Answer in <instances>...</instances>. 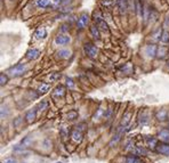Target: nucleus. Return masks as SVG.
<instances>
[{
	"mask_svg": "<svg viewBox=\"0 0 169 163\" xmlns=\"http://www.w3.org/2000/svg\"><path fill=\"white\" fill-rule=\"evenodd\" d=\"M155 151H157L159 154H161V155L169 156V143H163V141L158 143Z\"/></svg>",
	"mask_w": 169,
	"mask_h": 163,
	"instance_id": "nucleus-5",
	"label": "nucleus"
},
{
	"mask_svg": "<svg viewBox=\"0 0 169 163\" xmlns=\"http://www.w3.org/2000/svg\"><path fill=\"white\" fill-rule=\"evenodd\" d=\"M94 21H95V23H96V25L98 26V29L103 30L104 32H106V33L110 31L108 23H106L105 19L102 17V15H101V13H99V11H95L94 13Z\"/></svg>",
	"mask_w": 169,
	"mask_h": 163,
	"instance_id": "nucleus-2",
	"label": "nucleus"
},
{
	"mask_svg": "<svg viewBox=\"0 0 169 163\" xmlns=\"http://www.w3.org/2000/svg\"><path fill=\"white\" fill-rule=\"evenodd\" d=\"M64 95H65V88L63 86H57L53 91V97L56 99L63 98Z\"/></svg>",
	"mask_w": 169,
	"mask_h": 163,
	"instance_id": "nucleus-9",
	"label": "nucleus"
},
{
	"mask_svg": "<svg viewBox=\"0 0 169 163\" xmlns=\"http://www.w3.org/2000/svg\"><path fill=\"white\" fill-rule=\"evenodd\" d=\"M27 64L21 63V64H17V65H15V66H13V67H11L9 70H8L7 73H9V75L16 78V76L23 75L24 73L27 72Z\"/></svg>",
	"mask_w": 169,
	"mask_h": 163,
	"instance_id": "nucleus-1",
	"label": "nucleus"
},
{
	"mask_svg": "<svg viewBox=\"0 0 169 163\" xmlns=\"http://www.w3.org/2000/svg\"><path fill=\"white\" fill-rule=\"evenodd\" d=\"M160 41L162 43H168L169 42V31L168 30H163L161 33V39H160Z\"/></svg>",
	"mask_w": 169,
	"mask_h": 163,
	"instance_id": "nucleus-24",
	"label": "nucleus"
},
{
	"mask_svg": "<svg viewBox=\"0 0 169 163\" xmlns=\"http://www.w3.org/2000/svg\"><path fill=\"white\" fill-rule=\"evenodd\" d=\"M89 22V16L87 13H82V14H80V16L78 17V21H77V27L79 29V30H82L85 27L87 26V24Z\"/></svg>",
	"mask_w": 169,
	"mask_h": 163,
	"instance_id": "nucleus-4",
	"label": "nucleus"
},
{
	"mask_svg": "<svg viewBox=\"0 0 169 163\" xmlns=\"http://www.w3.org/2000/svg\"><path fill=\"white\" fill-rule=\"evenodd\" d=\"M57 163H61V162H57Z\"/></svg>",
	"mask_w": 169,
	"mask_h": 163,
	"instance_id": "nucleus-39",
	"label": "nucleus"
},
{
	"mask_svg": "<svg viewBox=\"0 0 169 163\" xmlns=\"http://www.w3.org/2000/svg\"><path fill=\"white\" fill-rule=\"evenodd\" d=\"M121 70H122L125 73H132L133 71H134V66H133L132 63H127V64L125 65V66L121 68Z\"/></svg>",
	"mask_w": 169,
	"mask_h": 163,
	"instance_id": "nucleus-26",
	"label": "nucleus"
},
{
	"mask_svg": "<svg viewBox=\"0 0 169 163\" xmlns=\"http://www.w3.org/2000/svg\"><path fill=\"white\" fill-rule=\"evenodd\" d=\"M157 119H158L159 121H165L166 119H167V111L165 110H160L157 113Z\"/></svg>",
	"mask_w": 169,
	"mask_h": 163,
	"instance_id": "nucleus-25",
	"label": "nucleus"
},
{
	"mask_svg": "<svg viewBox=\"0 0 169 163\" xmlns=\"http://www.w3.org/2000/svg\"><path fill=\"white\" fill-rule=\"evenodd\" d=\"M159 139L163 143H169V129H162L158 135Z\"/></svg>",
	"mask_w": 169,
	"mask_h": 163,
	"instance_id": "nucleus-12",
	"label": "nucleus"
},
{
	"mask_svg": "<svg viewBox=\"0 0 169 163\" xmlns=\"http://www.w3.org/2000/svg\"><path fill=\"white\" fill-rule=\"evenodd\" d=\"M40 56V50L37 49V48H31V49L27 50V58L29 61H34V59H38Z\"/></svg>",
	"mask_w": 169,
	"mask_h": 163,
	"instance_id": "nucleus-7",
	"label": "nucleus"
},
{
	"mask_svg": "<svg viewBox=\"0 0 169 163\" xmlns=\"http://www.w3.org/2000/svg\"><path fill=\"white\" fill-rule=\"evenodd\" d=\"M71 138L75 141V143H81V141H82V138H83L82 131L80 129H74L71 132Z\"/></svg>",
	"mask_w": 169,
	"mask_h": 163,
	"instance_id": "nucleus-10",
	"label": "nucleus"
},
{
	"mask_svg": "<svg viewBox=\"0 0 169 163\" xmlns=\"http://www.w3.org/2000/svg\"><path fill=\"white\" fill-rule=\"evenodd\" d=\"M66 30H68V29H66V25H63V26H62V32H65Z\"/></svg>",
	"mask_w": 169,
	"mask_h": 163,
	"instance_id": "nucleus-38",
	"label": "nucleus"
},
{
	"mask_svg": "<svg viewBox=\"0 0 169 163\" xmlns=\"http://www.w3.org/2000/svg\"><path fill=\"white\" fill-rule=\"evenodd\" d=\"M66 87H69L70 89L74 87V82H73V80L70 79V78H68V79H66Z\"/></svg>",
	"mask_w": 169,
	"mask_h": 163,
	"instance_id": "nucleus-34",
	"label": "nucleus"
},
{
	"mask_svg": "<svg viewBox=\"0 0 169 163\" xmlns=\"http://www.w3.org/2000/svg\"><path fill=\"white\" fill-rule=\"evenodd\" d=\"M146 145L150 148H157V145H158V141L154 138V137H146Z\"/></svg>",
	"mask_w": 169,
	"mask_h": 163,
	"instance_id": "nucleus-21",
	"label": "nucleus"
},
{
	"mask_svg": "<svg viewBox=\"0 0 169 163\" xmlns=\"http://www.w3.org/2000/svg\"><path fill=\"white\" fill-rule=\"evenodd\" d=\"M70 41H71V38L69 35H66V34H58L56 38H55V43L58 46L68 45Z\"/></svg>",
	"mask_w": 169,
	"mask_h": 163,
	"instance_id": "nucleus-6",
	"label": "nucleus"
},
{
	"mask_svg": "<svg viewBox=\"0 0 169 163\" xmlns=\"http://www.w3.org/2000/svg\"><path fill=\"white\" fill-rule=\"evenodd\" d=\"M8 82V76L5 74V73H1L0 74V84L1 86H5V84Z\"/></svg>",
	"mask_w": 169,
	"mask_h": 163,
	"instance_id": "nucleus-29",
	"label": "nucleus"
},
{
	"mask_svg": "<svg viewBox=\"0 0 169 163\" xmlns=\"http://www.w3.org/2000/svg\"><path fill=\"white\" fill-rule=\"evenodd\" d=\"M136 10H137V14H138V16H141V17H142V16H143V9H142V6H141L139 0H136Z\"/></svg>",
	"mask_w": 169,
	"mask_h": 163,
	"instance_id": "nucleus-30",
	"label": "nucleus"
},
{
	"mask_svg": "<svg viewBox=\"0 0 169 163\" xmlns=\"http://www.w3.org/2000/svg\"><path fill=\"white\" fill-rule=\"evenodd\" d=\"M83 51H85V54H86V55L89 57V58H91V59H95V58L97 57L98 48L95 45H93V43L87 42V43H85V46H83Z\"/></svg>",
	"mask_w": 169,
	"mask_h": 163,
	"instance_id": "nucleus-3",
	"label": "nucleus"
},
{
	"mask_svg": "<svg viewBox=\"0 0 169 163\" xmlns=\"http://www.w3.org/2000/svg\"><path fill=\"white\" fill-rule=\"evenodd\" d=\"M61 78V74H58V73H55V74H53L52 76H49V79L50 80H57V79H60Z\"/></svg>",
	"mask_w": 169,
	"mask_h": 163,
	"instance_id": "nucleus-36",
	"label": "nucleus"
},
{
	"mask_svg": "<svg viewBox=\"0 0 169 163\" xmlns=\"http://www.w3.org/2000/svg\"><path fill=\"white\" fill-rule=\"evenodd\" d=\"M34 37L37 40H41V39H45L47 37V31H46L45 27H40V29H38L36 31V33H34Z\"/></svg>",
	"mask_w": 169,
	"mask_h": 163,
	"instance_id": "nucleus-13",
	"label": "nucleus"
},
{
	"mask_svg": "<svg viewBox=\"0 0 169 163\" xmlns=\"http://www.w3.org/2000/svg\"><path fill=\"white\" fill-rule=\"evenodd\" d=\"M157 53H158V47L155 45H147L146 46V48H145V54L147 55V57L153 58V57L157 56Z\"/></svg>",
	"mask_w": 169,
	"mask_h": 163,
	"instance_id": "nucleus-8",
	"label": "nucleus"
},
{
	"mask_svg": "<svg viewBox=\"0 0 169 163\" xmlns=\"http://www.w3.org/2000/svg\"><path fill=\"white\" fill-rule=\"evenodd\" d=\"M30 143H31V138L27 136V137H25V138H24L22 141H21V145H22L23 147H27V146L30 144Z\"/></svg>",
	"mask_w": 169,
	"mask_h": 163,
	"instance_id": "nucleus-32",
	"label": "nucleus"
},
{
	"mask_svg": "<svg viewBox=\"0 0 169 163\" xmlns=\"http://www.w3.org/2000/svg\"><path fill=\"white\" fill-rule=\"evenodd\" d=\"M130 120H132V112H130V111H127V112L124 114V116H122L120 125H122V127H127V125L129 124Z\"/></svg>",
	"mask_w": 169,
	"mask_h": 163,
	"instance_id": "nucleus-14",
	"label": "nucleus"
},
{
	"mask_svg": "<svg viewBox=\"0 0 169 163\" xmlns=\"http://www.w3.org/2000/svg\"><path fill=\"white\" fill-rule=\"evenodd\" d=\"M116 6L121 14H125L127 10V0H116Z\"/></svg>",
	"mask_w": 169,
	"mask_h": 163,
	"instance_id": "nucleus-16",
	"label": "nucleus"
},
{
	"mask_svg": "<svg viewBox=\"0 0 169 163\" xmlns=\"http://www.w3.org/2000/svg\"><path fill=\"white\" fill-rule=\"evenodd\" d=\"M52 5V0H36V6L38 8H48Z\"/></svg>",
	"mask_w": 169,
	"mask_h": 163,
	"instance_id": "nucleus-18",
	"label": "nucleus"
},
{
	"mask_svg": "<svg viewBox=\"0 0 169 163\" xmlns=\"http://www.w3.org/2000/svg\"><path fill=\"white\" fill-rule=\"evenodd\" d=\"M113 4H114V0H102V5L105 7H111Z\"/></svg>",
	"mask_w": 169,
	"mask_h": 163,
	"instance_id": "nucleus-31",
	"label": "nucleus"
},
{
	"mask_svg": "<svg viewBox=\"0 0 169 163\" xmlns=\"http://www.w3.org/2000/svg\"><path fill=\"white\" fill-rule=\"evenodd\" d=\"M134 153H135V155H145V154H146V151L143 147H136Z\"/></svg>",
	"mask_w": 169,
	"mask_h": 163,
	"instance_id": "nucleus-28",
	"label": "nucleus"
},
{
	"mask_svg": "<svg viewBox=\"0 0 169 163\" xmlns=\"http://www.w3.org/2000/svg\"><path fill=\"white\" fill-rule=\"evenodd\" d=\"M126 163H143L139 156L136 155H129L126 157Z\"/></svg>",
	"mask_w": 169,
	"mask_h": 163,
	"instance_id": "nucleus-22",
	"label": "nucleus"
},
{
	"mask_svg": "<svg viewBox=\"0 0 169 163\" xmlns=\"http://www.w3.org/2000/svg\"><path fill=\"white\" fill-rule=\"evenodd\" d=\"M49 88H50L49 84H41L37 89L38 94H39V95H44V94H46L47 91H49Z\"/></svg>",
	"mask_w": 169,
	"mask_h": 163,
	"instance_id": "nucleus-20",
	"label": "nucleus"
},
{
	"mask_svg": "<svg viewBox=\"0 0 169 163\" xmlns=\"http://www.w3.org/2000/svg\"><path fill=\"white\" fill-rule=\"evenodd\" d=\"M169 29V16L165 19V23H163V30H168Z\"/></svg>",
	"mask_w": 169,
	"mask_h": 163,
	"instance_id": "nucleus-35",
	"label": "nucleus"
},
{
	"mask_svg": "<svg viewBox=\"0 0 169 163\" xmlns=\"http://www.w3.org/2000/svg\"><path fill=\"white\" fill-rule=\"evenodd\" d=\"M48 106H49V104H48V102H47V100H41V102H40L37 105V110L39 111V112H42V111L47 110V108H48Z\"/></svg>",
	"mask_w": 169,
	"mask_h": 163,
	"instance_id": "nucleus-23",
	"label": "nucleus"
},
{
	"mask_svg": "<svg viewBox=\"0 0 169 163\" xmlns=\"http://www.w3.org/2000/svg\"><path fill=\"white\" fill-rule=\"evenodd\" d=\"M72 55V51L70 49H61L60 51H57V57L61 59H69Z\"/></svg>",
	"mask_w": 169,
	"mask_h": 163,
	"instance_id": "nucleus-11",
	"label": "nucleus"
},
{
	"mask_svg": "<svg viewBox=\"0 0 169 163\" xmlns=\"http://www.w3.org/2000/svg\"><path fill=\"white\" fill-rule=\"evenodd\" d=\"M167 54H168V47H166V46H160L158 47V53H157V56L159 58H165L167 56Z\"/></svg>",
	"mask_w": 169,
	"mask_h": 163,
	"instance_id": "nucleus-19",
	"label": "nucleus"
},
{
	"mask_svg": "<svg viewBox=\"0 0 169 163\" xmlns=\"http://www.w3.org/2000/svg\"><path fill=\"white\" fill-rule=\"evenodd\" d=\"M147 121H149V120H147L146 114H144V115H141V116H139V123H141V124H146Z\"/></svg>",
	"mask_w": 169,
	"mask_h": 163,
	"instance_id": "nucleus-33",
	"label": "nucleus"
},
{
	"mask_svg": "<svg viewBox=\"0 0 169 163\" xmlns=\"http://www.w3.org/2000/svg\"><path fill=\"white\" fill-rule=\"evenodd\" d=\"M66 118H68V120H74V119L78 118V112L77 111H70L66 114Z\"/></svg>",
	"mask_w": 169,
	"mask_h": 163,
	"instance_id": "nucleus-27",
	"label": "nucleus"
},
{
	"mask_svg": "<svg viewBox=\"0 0 169 163\" xmlns=\"http://www.w3.org/2000/svg\"><path fill=\"white\" fill-rule=\"evenodd\" d=\"M90 34L95 40H99L101 38V34H99V30H98L97 25H91L90 26Z\"/></svg>",
	"mask_w": 169,
	"mask_h": 163,
	"instance_id": "nucleus-17",
	"label": "nucleus"
},
{
	"mask_svg": "<svg viewBox=\"0 0 169 163\" xmlns=\"http://www.w3.org/2000/svg\"><path fill=\"white\" fill-rule=\"evenodd\" d=\"M4 163H17V162H16V160L14 159H7V160H5Z\"/></svg>",
	"mask_w": 169,
	"mask_h": 163,
	"instance_id": "nucleus-37",
	"label": "nucleus"
},
{
	"mask_svg": "<svg viewBox=\"0 0 169 163\" xmlns=\"http://www.w3.org/2000/svg\"><path fill=\"white\" fill-rule=\"evenodd\" d=\"M36 119H37V111L36 110H31L25 114V120H27V122H29V123L34 122Z\"/></svg>",
	"mask_w": 169,
	"mask_h": 163,
	"instance_id": "nucleus-15",
	"label": "nucleus"
}]
</instances>
